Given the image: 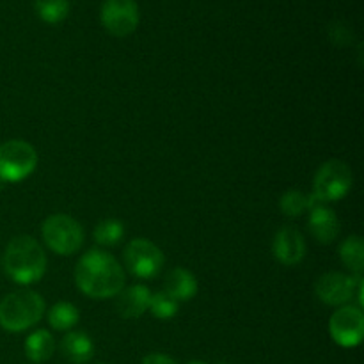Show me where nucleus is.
I'll use <instances>...</instances> for the list:
<instances>
[{
    "instance_id": "nucleus-14",
    "label": "nucleus",
    "mask_w": 364,
    "mask_h": 364,
    "mask_svg": "<svg viewBox=\"0 0 364 364\" xmlns=\"http://www.w3.org/2000/svg\"><path fill=\"white\" fill-rule=\"evenodd\" d=\"M166 291L167 295L174 299L176 302H185L191 301L192 297H196L198 294V279L194 277V274L188 272L187 269H176L169 270L166 276Z\"/></svg>"
},
{
    "instance_id": "nucleus-5",
    "label": "nucleus",
    "mask_w": 364,
    "mask_h": 364,
    "mask_svg": "<svg viewBox=\"0 0 364 364\" xmlns=\"http://www.w3.org/2000/svg\"><path fill=\"white\" fill-rule=\"evenodd\" d=\"M38 166V151L21 139L0 144V180L16 183L34 173Z\"/></svg>"
},
{
    "instance_id": "nucleus-18",
    "label": "nucleus",
    "mask_w": 364,
    "mask_h": 364,
    "mask_svg": "<svg viewBox=\"0 0 364 364\" xmlns=\"http://www.w3.org/2000/svg\"><path fill=\"white\" fill-rule=\"evenodd\" d=\"M80 318L77 306L71 302H57L48 311V322L55 331H68L75 327Z\"/></svg>"
},
{
    "instance_id": "nucleus-19",
    "label": "nucleus",
    "mask_w": 364,
    "mask_h": 364,
    "mask_svg": "<svg viewBox=\"0 0 364 364\" xmlns=\"http://www.w3.org/2000/svg\"><path fill=\"white\" fill-rule=\"evenodd\" d=\"M34 9L46 23H59L70 14V0H34Z\"/></svg>"
},
{
    "instance_id": "nucleus-21",
    "label": "nucleus",
    "mask_w": 364,
    "mask_h": 364,
    "mask_svg": "<svg viewBox=\"0 0 364 364\" xmlns=\"http://www.w3.org/2000/svg\"><path fill=\"white\" fill-rule=\"evenodd\" d=\"M281 212L288 217H299L309 210V196L301 191H288L284 192L279 201Z\"/></svg>"
},
{
    "instance_id": "nucleus-25",
    "label": "nucleus",
    "mask_w": 364,
    "mask_h": 364,
    "mask_svg": "<svg viewBox=\"0 0 364 364\" xmlns=\"http://www.w3.org/2000/svg\"><path fill=\"white\" fill-rule=\"evenodd\" d=\"M191 364H206V363H203V361H194V363H191Z\"/></svg>"
},
{
    "instance_id": "nucleus-23",
    "label": "nucleus",
    "mask_w": 364,
    "mask_h": 364,
    "mask_svg": "<svg viewBox=\"0 0 364 364\" xmlns=\"http://www.w3.org/2000/svg\"><path fill=\"white\" fill-rule=\"evenodd\" d=\"M329 34H331V39H333V43H338V45H345V43L352 39L350 28H348L347 25H341V23H334L333 27H331Z\"/></svg>"
},
{
    "instance_id": "nucleus-9",
    "label": "nucleus",
    "mask_w": 364,
    "mask_h": 364,
    "mask_svg": "<svg viewBox=\"0 0 364 364\" xmlns=\"http://www.w3.org/2000/svg\"><path fill=\"white\" fill-rule=\"evenodd\" d=\"M364 283L363 276H347L343 272H327L315 284L316 297L327 306H347L355 297V290Z\"/></svg>"
},
{
    "instance_id": "nucleus-8",
    "label": "nucleus",
    "mask_w": 364,
    "mask_h": 364,
    "mask_svg": "<svg viewBox=\"0 0 364 364\" xmlns=\"http://www.w3.org/2000/svg\"><path fill=\"white\" fill-rule=\"evenodd\" d=\"M329 333L334 343L343 348H354L363 341L364 315L354 304L341 306L329 320Z\"/></svg>"
},
{
    "instance_id": "nucleus-13",
    "label": "nucleus",
    "mask_w": 364,
    "mask_h": 364,
    "mask_svg": "<svg viewBox=\"0 0 364 364\" xmlns=\"http://www.w3.org/2000/svg\"><path fill=\"white\" fill-rule=\"evenodd\" d=\"M116 309L123 318H139L149 308L151 291L144 284H132L116 295Z\"/></svg>"
},
{
    "instance_id": "nucleus-2",
    "label": "nucleus",
    "mask_w": 364,
    "mask_h": 364,
    "mask_svg": "<svg viewBox=\"0 0 364 364\" xmlns=\"http://www.w3.org/2000/svg\"><path fill=\"white\" fill-rule=\"evenodd\" d=\"M4 270L18 284H32L45 276L46 255L28 235L13 238L4 252Z\"/></svg>"
},
{
    "instance_id": "nucleus-15",
    "label": "nucleus",
    "mask_w": 364,
    "mask_h": 364,
    "mask_svg": "<svg viewBox=\"0 0 364 364\" xmlns=\"http://www.w3.org/2000/svg\"><path fill=\"white\" fill-rule=\"evenodd\" d=\"M60 354L73 364H85L92 359L95 354V345L92 340L82 331L68 333L60 341Z\"/></svg>"
},
{
    "instance_id": "nucleus-12",
    "label": "nucleus",
    "mask_w": 364,
    "mask_h": 364,
    "mask_svg": "<svg viewBox=\"0 0 364 364\" xmlns=\"http://www.w3.org/2000/svg\"><path fill=\"white\" fill-rule=\"evenodd\" d=\"M308 226L313 237L320 244H333L338 238V235H340V219H338L336 213L329 206H326L320 201H316L309 208Z\"/></svg>"
},
{
    "instance_id": "nucleus-10",
    "label": "nucleus",
    "mask_w": 364,
    "mask_h": 364,
    "mask_svg": "<svg viewBox=\"0 0 364 364\" xmlns=\"http://www.w3.org/2000/svg\"><path fill=\"white\" fill-rule=\"evenodd\" d=\"M100 16L110 34L124 38L137 28L141 14L135 0H103Z\"/></svg>"
},
{
    "instance_id": "nucleus-22",
    "label": "nucleus",
    "mask_w": 364,
    "mask_h": 364,
    "mask_svg": "<svg viewBox=\"0 0 364 364\" xmlns=\"http://www.w3.org/2000/svg\"><path fill=\"white\" fill-rule=\"evenodd\" d=\"M148 311H151V315L156 316V318L169 320L178 313V302L171 295H167L166 291H156V294L151 295Z\"/></svg>"
},
{
    "instance_id": "nucleus-1",
    "label": "nucleus",
    "mask_w": 364,
    "mask_h": 364,
    "mask_svg": "<svg viewBox=\"0 0 364 364\" xmlns=\"http://www.w3.org/2000/svg\"><path fill=\"white\" fill-rule=\"evenodd\" d=\"M75 281L82 294L91 299L116 297L124 288V272L112 255L100 249L85 252L75 269Z\"/></svg>"
},
{
    "instance_id": "nucleus-11",
    "label": "nucleus",
    "mask_w": 364,
    "mask_h": 364,
    "mask_svg": "<svg viewBox=\"0 0 364 364\" xmlns=\"http://www.w3.org/2000/svg\"><path fill=\"white\" fill-rule=\"evenodd\" d=\"M272 251L277 262L283 263V265H297L306 256L304 237H302L301 231L291 226L281 228L274 237Z\"/></svg>"
},
{
    "instance_id": "nucleus-3",
    "label": "nucleus",
    "mask_w": 364,
    "mask_h": 364,
    "mask_svg": "<svg viewBox=\"0 0 364 364\" xmlns=\"http://www.w3.org/2000/svg\"><path fill=\"white\" fill-rule=\"evenodd\" d=\"M45 301L32 290L13 291L0 301V327L9 333H21L43 318Z\"/></svg>"
},
{
    "instance_id": "nucleus-6",
    "label": "nucleus",
    "mask_w": 364,
    "mask_h": 364,
    "mask_svg": "<svg viewBox=\"0 0 364 364\" xmlns=\"http://www.w3.org/2000/svg\"><path fill=\"white\" fill-rule=\"evenodd\" d=\"M352 183H354V176L347 164L338 159L327 160L316 171L315 181H313V198H316L323 205L331 201H340L348 194Z\"/></svg>"
},
{
    "instance_id": "nucleus-16",
    "label": "nucleus",
    "mask_w": 364,
    "mask_h": 364,
    "mask_svg": "<svg viewBox=\"0 0 364 364\" xmlns=\"http://www.w3.org/2000/svg\"><path fill=\"white\" fill-rule=\"evenodd\" d=\"M53 352H55V341H53L52 334L45 329L32 333L25 341V354L34 363L48 361Z\"/></svg>"
},
{
    "instance_id": "nucleus-26",
    "label": "nucleus",
    "mask_w": 364,
    "mask_h": 364,
    "mask_svg": "<svg viewBox=\"0 0 364 364\" xmlns=\"http://www.w3.org/2000/svg\"><path fill=\"white\" fill-rule=\"evenodd\" d=\"M220 364H224V363H220Z\"/></svg>"
},
{
    "instance_id": "nucleus-7",
    "label": "nucleus",
    "mask_w": 364,
    "mask_h": 364,
    "mask_svg": "<svg viewBox=\"0 0 364 364\" xmlns=\"http://www.w3.org/2000/svg\"><path fill=\"white\" fill-rule=\"evenodd\" d=\"M124 263L134 276L151 279L162 272L164 252L148 238H135L124 249Z\"/></svg>"
},
{
    "instance_id": "nucleus-17",
    "label": "nucleus",
    "mask_w": 364,
    "mask_h": 364,
    "mask_svg": "<svg viewBox=\"0 0 364 364\" xmlns=\"http://www.w3.org/2000/svg\"><path fill=\"white\" fill-rule=\"evenodd\" d=\"M341 262L347 269H350L355 276H363L364 270V244L363 238L358 235H352L341 244L340 247Z\"/></svg>"
},
{
    "instance_id": "nucleus-4",
    "label": "nucleus",
    "mask_w": 364,
    "mask_h": 364,
    "mask_svg": "<svg viewBox=\"0 0 364 364\" xmlns=\"http://www.w3.org/2000/svg\"><path fill=\"white\" fill-rule=\"evenodd\" d=\"M43 240L59 256H71L84 244V230L80 223L66 213L50 215L41 228Z\"/></svg>"
},
{
    "instance_id": "nucleus-24",
    "label": "nucleus",
    "mask_w": 364,
    "mask_h": 364,
    "mask_svg": "<svg viewBox=\"0 0 364 364\" xmlns=\"http://www.w3.org/2000/svg\"><path fill=\"white\" fill-rule=\"evenodd\" d=\"M141 364H176V361L166 354H149L142 359Z\"/></svg>"
},
{
    "instance_id": "nucleus-20",
    "label": "nucleus",
    "mask_w": 364,
    "mask_h": 364,
    "mask_svg": "<svg viewBox=\"0 0 364 364\" xmlns=\"http://www.w3.org/2000/svg\"><path fill=\"white\" fill-rule=\"evenodd\" d=\"M95 240L98 242L100 245H105V247H112V245H117L121 242L124 235V226L123 223L116 219H105L96 226L95 230Z\"/></svg>"
}]
</instances>
